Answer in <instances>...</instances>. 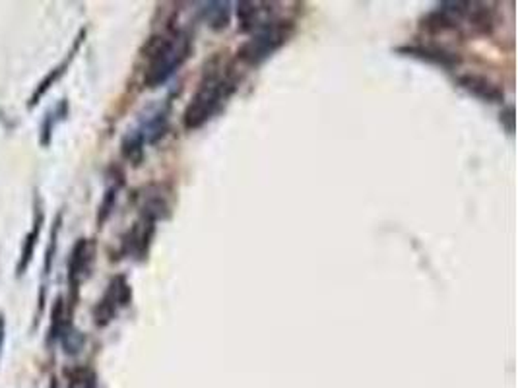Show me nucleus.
I'll use <instances>...</instances> for the list:
<instances>
[{
  "mask_svg": "<svg viewBox=\"0 0 518 388\" xmlns=\"http://www.w3.org/2000/svg\"><path fill=\"white\" fill-rule=\"evenodd\" d=\"M458 84L468 94L482 99L485 103H503L505 101V92L489 78L480 76V74H462L458 76Z\"/></svg>",
  "mask_w": 518,
  "mask_h": 388,
  "instance_id": "6e6552de",
  "label": "nucleus"
},
{
  "mask_svg": "<svg viewBox=\"0 0 518 388\" xmlns=\"http://www.w3.org/2000/svg\"><path fill=\"white\" fill-rule=\"evenodd\" d=\"M69 324V320L64 319V301L62 297H57V301L52 305L51 310V330H49V344H52L55 340H59L62 334L64 326Z\"/></svg>",
  "mask_w": 518,
  "mask_h": 388,
  "instance_id": "2eb2a0df",
  "label": "nucleus"
},
{
  "mask_svg": "<svg viewBox=\"0 0 518 388\" xmlns=\"http://www.w3.org/2000/svg\"><path fill=\"white\" fill-rule=\"evenodd\" d=\"M154 233H156V224L146 217H140L138 222L132 225V229L124 235L122 252L129 257H136V259H146L148 249L154 239Z\"/></svg>",
  "mask_w": 518,
  "mask_h": 388,
  "instance_id": "0eeeda50",
  "label": "nucleus"
},
{
  "mask_svg": "<svg viewBox=\"0 0 518 388\" xmlns=\"http://www.w3.org/2000/svg\"><path fill=\"white\" fill-rule=\"evenodd\" d=\"M200 14H202V20L210 27L224 29L229 24L231 10H229V2H206V4H202Z\"/></svg>",
  "mask_w": 518,
  "mask_h": 388,
  "instance_id": "ddd939ff",
  "label": "nucleus"
},
{
  "mask_svg": "<svg viewBox=\"0 0 518 388\" xmlns=\"http://www.w3.org/2000/svg\"><path fill=\"white\" fill-rule=\"evenodd\" d=\"M59 340H61L62 347H64V354H69V355L80 354V350H82V345H84V336H82L80 332H76L70 322L64 326V330H62V334Z\"/></svg>",
  "mask_w": 518,
  "mask_h": 388,
  "instance_id": "dca6fc26",
  "label": "nucleus"
},
{
  "mask_svg": "<svg viewBox=\"0 0 518 388\" xmlns=\"http://www.w3.org/2000/svg\"><path fill=\"white\" fill-rule=\"evenodd\" d=\"M169 109H171L169 103L157 105L140 119L134 129L129 130V134L122 138V155L127 159L138 164L144 154V148L157 144L164 138L169 129Z\"/></svg>",
  "mask_w": 518,
  "mask_h": 388,
  "instance_id": "20e7f679",
  "label": "nucleus"
},
{
  "mask_svg": "<svg viewBox=\"0 0 518 388\" xmlns=\"http://www.w3.org/2000/svg\"><path fill=\"white\" fill-rule=\"evenodd\" d=\"M95 254V245L89 239H78V243L74 245V249L70 252L69 259V284L72 297L76 299L80 284L89 276V268L94 262Z\"/></svg>",
  "mask_w": 518,
  "mask_h": 388,
  "instance_id": "423d86ee",
  "label": "nucleus"
},
{
  "mask_svg": "<svg viewBox=\"0 0 518 388\" xmlns=\"http://www.w3.org/2000/svg\"><path fill=\"white\" fill-rule=\"evenodd\" d=\"M295 31V24L292 20H272L266 26L259 27L257 31L239 47L237 59L249 66H259L268 61L274 52L284 47Z\"/></svg>",
  "mask_w": 518,
  "mask_h": 388,
  "instance_id": "7ed1b4c3",
  "label": "nucleus"
},
{
  "mask_svg": "<svg viewBox=\"0 0 518 388\" xmlns=\"http://www.w3.org/2000/svg\"><path fill=\"white\" fill-rule=\"evenodd\" d=\"M41 225H43V214H41V210H37V212H35L34 227H31V231H29V235L26 237V241H24L22 259H20V264H17V276H22V274L26 272L29 260L34 259V250L35 245H37V239H39V233H41Z\"/></svg>",
  "mask_w": 518,
  "mask_h": 388,
  "instance_id": "4468645a",
  "label": "nucleus"
},
{
  "mask_svg": "<svg viewBox=\"0 0 518 388\" xmlns=\"http://www.w3.org/2000/svg\"><path fill=\"white\" fill-rule=\"evenodd\" d=\"M80 388H97V385H95V377L92 373H87L86 377L80 380Z\"/></svg>",
  "mask_w": 518,
  "mask_h": 388,
  "instance_id": "6ab92c4d",
  "label": "nucleus"
},
{
  "mask_svg": "<svg viewBox=\"0 0 518 388\" xmlns=\"http://www.w3.org/2000/svg\"><path fill=\"white\" fill-rule=\"evenodd\" d=\"M398 52H406L408 57H415V59H422V61L433 62V64H439L445 69H454L460 59L452 52L445 51L440 47H424V45H412V47H400Z\"/></svg>",
  "mask_w": 518,
  "mask_h": 388,
  "instance_id": "9d476101",
  "label": "nucleus"
},
{
  "mask_svg": "<svg viewBox=\"0 0 518 388\" xmlns=\"http://www.w3.org/2000/svg\"><path fill=\"white\" fill-rule=\"evenodd\" d=\"M132 301V289L124 276L113 278L111 284L107 285L103 297L97 301L94 309V320L99 328H105L117 315V310L129 307Z\"/></svg>",
  "mask_w": 518,
  "mask_h": 388,
  "instance_id": "39448f33",
  "label": "nucleus"
},
{
  "mask_svg": "<svg viewBox=\"0 0 518 388\" xmlns=\"http://www.w3.org/2000/svg\"><path fill=\"white\" fill-rule=\"evenodd\" d=\"M192 52V39L189 31L169 26L161 34L154 35L146 45V70L144 86L159 87L189 61Z\"/></svg>",
  "mask_w": 518,
  "mask_h": 388,
  "instance_id": "f03ea898",
  "label": "nucleus"
},
{
  "mask_svg": "<svg viewBox=\"0 0 518 388\" xmlns=\"http://www.w3.org/2000/svg\"><path fill=\"white\" fill-rule=\"evenodd\" d=\"M272 6L264 2H239L237 4V22L241 31H257L259 27L272 22Z\"/></svg>",
  "mask_w": 518,
  "mask_h": 388,
  "instance_id": "1a4fd4ad",
  "label": "nucleus"
},
{
  "mask_svg": "<svg viewBox=\"0 0 518 388\" xmlns=\"http://www.w3.org/2000/svg\"><path fill=\"white\" fill-rule=\"evenodd\" d=\"M142 217H146L150 222L157 224L159 220H167L169 217V212H171V206L165 199V194L161 190L157 192H148L144 194V202H142Z\"/></svg>",
  "mask_w": 518,
  "mask_h": 388,
  "instance_id": "9b49d317",
  "label": "nucleus"
},
{
  "mask_svg": "<svg viewBox=\"0 0 518 388\" xmlns=\"http://www.w3.org/2000/svg\"><path fill=\"white\" fill-rule=\"evenodd\" d=\"M121 189V185H111L107 192H105L103 202H101V206H99V214H97V224L103 225L105 220L111 216L113 208H115V202H117V192Z\"/></svg>",
  "mask_w": 518,
  "mask_h": 388,
  "instance_id": "f3484780",
  "label": "nucleus"
},
{
  "mask_svg": "<svg viewBox=\"0 0 518 388\" xmlns=\"http://www.w3.org/2000/svg\"><path fill=\"white\" fill-rule=\"evenodd\" d=\"M49 388H59V380L51 379V385H49Z\"/></svg>",
  "mask_w": 518,
  "mask_h": 388,
  "instance_id": "aec40b11",
  "label": "nucleus"
},
{
  "mask_svg": "<svg viewBox=\"0 0 518 388\" xmlns=\"http://www.w3.org/2000/svg\"><path fill=\"white\" fill-rule=\"evenodd\" d=\"M84 37H86V31L82 29V31H80V37H78V39H76V43H74V47H72V51H70L69 59H66V61L62 62V64H59V66H57V69H55V70H51V72H49V76H45L43 80H41V84H39V87L35 89L34 97L29 99V103H27V107H35V105L39 103V99H41V97H43V95L47 94L49 89H51L52 84H55V82H57V80H59V78H61L62 74H64V72H66V69H69L70 61H72V57H74V52H76V49H78V47H80V43L84 41Z\"/></svg>",
  "mask_w": 518,
  "mask_h": 388,
  "instance_id": "f8f14e48",
  "label": "nucleus"
},
{
  "mask_svg": "<svg viewBox=\"0 0 518 388\" xmlns=\"http://www.w3.org/2000/svg\"><path fill=\"white\" fill-rule=\"evenodd\" d=\"M59 229H61V216H57L55 224H52L51 241H49V249L45 252V264H43V278L51 274L52 260H55V252H57V237H59Z\"/></svg>",
  "mask_w": 518,
  "mask_h": 388,
  "instance_id": "a211bd4d",
  "label": "nucleus"
},
{
  "mask_svg": "<svg viewBox=\"0 0 518 388\" xmlns=\"http://www.w3.org/2000/svg\"><path fill=\"white\" fill-rule=\"evenodd\" d=\"M239 80L235 76L233 66L225 61L222 55L214 57L208 62L202 80H200L196 94L182 113V127L185 130H199L208 121H212L217 113L224 109L229 97L235 94Z\"/></svg>",
  "mask_w": 518,
  "mask_h": 388,
  "instance_id": "f257e3e1",
  "label": "nucleus"
}]
</instances>
